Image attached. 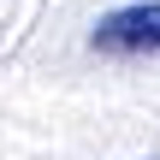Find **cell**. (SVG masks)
Wrapping results in <instances>:
<instances>
[{
  "label": "cell",
  "mask_w": 160,
  "mask_h": 160,
  "mask_svg": "<svg viewBox=\"0 0 160 160\" xmlns=\"http://www.w3.org/2000/svg\"><path fill=\"white\" fill-rule=\"evenodd\" d=\"M89 48L113 53V59H160V0H137V6L95 18Z\"/></svg>",
  "instance_id": "6da1fadb"
}]
</instances>
